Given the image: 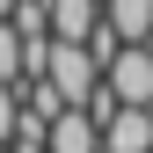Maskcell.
<instances>
[{
  "mask_svg": "<svg viewBox=\"0 0 153 153\" xmlns=\"http://www.w3.org/2000/svg\"><path fill=\"white\" fill-rule=\"evenodd\" d=\"M44 80L66 95V109H88L95 95H102V80H109V73L88 59V44H59V36H51V73H44Z\"/></svg>",
  "mask_w": 153,
  "mask_h": 153,
  "instance_id": "obj_1",
  "label": "cell"
},
{
  "mask_svg": "<svg viewBox=\"0 0 153 153\" xmlns=\"http://www.w3.org/2000/svg\"><path fill=\"white\" fill-rule=\"evenodd\" d=\"M109 95L124 109H153V44H124V59L109 66Z\"/></svg>",
  "mask_w": 153,
  "mask_h": 153,
  "instance_id": "obj_2",
  "label": "cell"
},
{
  "mask_svg": "<svg viewBox=\"0 0 153 153\" xmlns=\"http://www.w3.org/2000/svg\"><path fill=\"white\" fill-rule=\"evenodd\" d=\"M102 29V0H51V36L59 44H88Z\"/></svg>",
  "mask_w": 153,
  "mask_h": 153,
  "instance_id": "obj_3",
  "label": "cell"
},
{
  "mask_svg": "<svg viewBox=\"0 0 153 153\" xmlns=\"http://www.w3.org/2000/svg\"><path fill=\"white\" fill-rule=\"evenodd\" d=\"M102 153H153V109H124L102 124Z\"/></svg>",
  "mask_w": 153,
  "mask_h": 153,
  "instance_id": "obj_4",
  "label": "cell"
},
{
  "mask_svg": "<svg viewBox=\"0 0 153 153\" xmlns=\"http://www.w3.org/2000/svg\"><path fill=\"white\" fill-rule=\"evenodd\" d=\"M51 153H102V124H95L88 109H66V117L51 124Z\"/></svg>",
  "mask_w": 153,
  "mask_h": 153,
  "instance_id": "obj_5",
  "label": "cell"
},
{
  "mask_svg": "<svg viewBox=\"0 0 153 153\" xmlns=\"http://www.w3.org/2000/svg\"><path fill=\"white\" fill-rule=\"evenodd\" d=\"M102 22L124 36V44H153V0H109Z\"/></svg>",
  "mask_w": 153,
  "mask_h": 153,
  "instance_id": "obj_6",
  "label": "cell"
},
{
  "mask_svg": "<svg viewBox=\"0 0 153 153\" xmlns=\"http://www.w3.org/2000/svg\"><path fill=\"white\" fill-rule=\"evenodd\" d=\"M7 29L22 36V44H51V0H22V7L7 15Z\"/></svg>",
  "mask_w": 153,
  "mask_h": 153,
  "instance_id": "obj_7",
  "label": "cell"
},
{
  "mask_svg": "<svg viewBox=\"0 0 153 153\" xmlns=\"http://www.w3.org/2000/svg\"><path fill=\"white\" fill-rule=\"evenodd\" d=\"M15 7H22V0H0V22H7V15H15Z\"/></svg>",
  "mask_w": 153,
  "mask_h": 153,
  "instance_id": "obj_8",
  "label": "cell"
},
{
  "mask_svg": "<svg viewBox=\"0 0 153 153\" xmlns=\"http://www.w3.org/2000/svg\"><path fill=\"white\" fill-rule=\"evenodd\" d=\"M0 153H7V146H0Z\"/></svg>",
  "mask_w": 153,
  "mask_h": 153,
  "instance_id": "obj_9",
  "label": "cell"
}]
</instances>
